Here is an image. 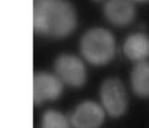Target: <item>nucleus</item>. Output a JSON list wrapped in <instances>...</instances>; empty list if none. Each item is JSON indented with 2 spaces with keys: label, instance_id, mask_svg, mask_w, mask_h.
I'll list each match as a JSON object with an SVG mask.
<instances>
[{
  "label": "nucleus",
  "instance_id": "nucleus-12",
  "mask_svg": "<svg viewBox=\"0 0 149 128\" xmlns=\"http://www.w3.org/2000/svg\"><path fill=\"white\" fill-rule=\"evenodd\" d=\"M93 1H102V0H93Z\"/></svg>",
  "mask_w": 149,
  "mask_h": 128
},
{
  "label": "nucleus",
  "instance_id": "nucleus-7",
  "mask_svg": "<svg viewBox=\"0 0 149 128\" xmlns=\"http://www.w3.org/2000/svg\"><path fill=\"white\" fill-rule=\"evenodd\" d=\"M106 20L116 27H126L134 21L136 9L131 0H107L103 7Z\"/></svg>",
  "mask_w": 149,
  "mask_h": 128
},
{
  "label": "nucleus",
  "instance_id": "nucleus-1",
  "mask_svg": "<svg viewBox=\"0 0 149 128\" xmlns=\"http://www.w3.org/2000/svg\"><path fill=\"white\" fill-rule=\"evenodd\" d=\"M78 23L77 12L68 0H35L33 28L36 34L54 39L71 36Z\"/></svg>",
  "mask_w": 149,
  "mask_h": 128
},
{
  "label": "nucleus",
  "instance_id": "nucleus-3",
  "mask_svg": "<svg viewBox=\"0 0 149 128\" xmlns=\"http://www.w3.org/2000/svg\"><path fill=\"white\" fill-rule=\"evenodd\" d=\"M99 97L106 113L111 117H120L127 111V92L124 83L117 77L103 80L99 88Z\"/></svg>",
  "mask_w": 149,
  "mask_h": 128
},
{
  "label": "nucleus",
  "instance_id": "nucleus-11",
  "mask_svg": "<svg viewBox=\"0 0 149 128\" xmlns=\"http://www.w3.org/2000/svg\"><path fill=\"white\" fill-rule=\"evenodd\" d=\"M133 2H137V3H145L148 1L149 0H131Z\"/></svg>",
  "mask_w": 149,
  "mask_h": 128
},
{
  "label": "nucleus",
  "instance_id": "nucleus-9",
  "mask_svg": "<svg viewBox=\"0 0 149 128\" xmlns=\"http://www.w3.org/2000/svg\"><path fill=\"white\" fill-rule=\"evenodd\" d=\"M132 91L139 98H149V61L135 63L130 77Z\"/></svg>",
  "mask_w": 149,
  "mask_h": 128
},
{
  "label": "nucleus",
  "instance_id": "nucleus-10",
  "mask_svg": "<svg viewBox=\"0 0 149 128\" xmlns=\"http://www.w3.org/2000/svg\"><path fill=\"white\" fill-rule=\"evenodd\" d=\"M42 128H71L66 118L55 110H48L44 113Z\"/></svg>",
  "mask_w": 149,
  "mask_h": 128
},
{
  "label": "nucleus",
  "instance_id": "nucleus-6",
  "mask_svg": "<svg viewBox=\"0 0 149 128\" xmlns=\"http://www.w3.org/2000/svg\"><path fill=\"white\" fill-rule=\"evenodd\" d=\"M106 113L100 103L84 100L73 111L70 123L74 128H100L104 122Z\"/></svg>",
  "mask_w": 149,
  "mask_h": 128
},
{
  "label": "nucleus",
  "instance_id": "nucleus-8",
  "mask_svg": "<svg viewBox=\"0 0 149 128\" xmlns=\"http://www.w3.org/2000/svg\"><path fill=\"white\" fill-rule=\"evenodd\" d=\"M122 49L125 56L135 64L148 61L149 36L143 32L131 33L125 39Z\"/></svg>",
  "mask_w": 149,
  "mask_h": 128
},
{
  "label": "nucleus",
  "instance_id": "nucleus-2",
  "mask_svg": "<svg viewBox=\"0 0 149 128\" xmlns=\"http://www.w3.org/2000/svg\"><path fill=\"white\" fill-rule=\"evenodd\" d=\"M79 51L83 60L91 65L106 66L116 55V39L108 29L92 28L86 31L80 39Z\"/></svg>",
  "mask_w": 149,
  "mask_h": 128
},
{
  "label": "nucleus",
  "instance_id": "nucleus-5",
  "mask_svg": "<svg viewBox=\"0 0 149 128\" xmlns=\"http://www.w3.org/2000/svg\"><path fill=\"white\" fill-rule=\"evenodd\" d=\"M64 84L54 72L38 71L33 76V100L34 105L53 102L61 98Z\"/></svg>",
  "mask_w": 149,
  "mask_h": 128
},
{
  "label": "nucleus",
  "instance_id": "nucleus-4",
  "mask_svg": "<svg viewBox=\"0 0 149 128\" xmlns=\"http://www.w3.org/2000/svg\"><path fill=\"white\" fill-rule=\"evenodd\" d=\"M55 75L64 86L82 88L87 81V71L81 58L70 53H63L55 58L53 64Z\"/></svg>",
  "mask_w": 149,
  "mask_h": 128
}]
</instances>
